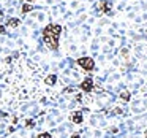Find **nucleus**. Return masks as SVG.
<instances>
[{
    "label": "nucleus",
    "mask_w": 147,
    "mask_h": 138,
    "mask_svg": "<svg viewBox=\"0 0 147 138\" xmlns=\"http://www.w3.org/2000/svg\"><path fill=\"white\" fill-rule=\"evenodd\" d=\"M71 138H79V135H78V133H74V135H73V137H71Z\"/></svg>",
    "instance_id": "9d476101"
},
{
    "label": "nucleus",
    "mask_w": 147,
    "mask_h": 138,
    "mask_svg": "<svg viewBox=\"0 0 147 138\" xmlns=\"http://www.w3.org/2000/svg\"><path fill=\"white\" fill-rule=\"evenodd\" d=\"M32 10H33L32 5H30V3H26V5L22 7V10H21V11H22V13H29V11H32Z\"/></svg>",
    "instance_id": "423d86ee"
},
{
    "label": "nucleus",
    "mask_w": 147,
    "mask_h": 138,
    "mask_svg": "<svg viewBox=\"0 0 147 138\" xmlns=\"http://www.w3.org/2000/svg\"><path fill=\"white\" fill-rule=\"evenodd\" d=\"M81 87H82L84 90H92V87H93V81L90 80V78H87V80H84V81H82Z\"/></svg>",
    "instance_id": "7ed1b4c3"
},
{
    "label": "nucleus",
    "mask_w": 147,
    "mask_h": 138,
    "mask_svg": "<svg viewBox=\"0 0 147 138\" xmlns=\"http://www.w3.org/2000/svg\"><path fill=\"white\" fill-rule=\"evenodd\" d=\"M19 26V19L18 18H11V19L7 21V27H11V29H14V27Z\"/></svg>",
    "instance_id": "20e7f679"
},
{
    "label": "nucleus",
    "mask_w": 147,
    "mask_h": 138,
    "mask_svg": "<svg viewBox=\"0 0 147 138\" xmlns=\"http://www.w3.org/2000/svg\"><path fill=\"white\" fill-rule=\"evenodd\" d=\"M62 35V26L60 24H49L43 29V41L49 49H57L59 48V40Z\"/></svg>",
    "instance_id": "f257e3e1"
},
{
    "label": "nucleus",
    "mask_w": 147,
    "mask_h": 138,
    "mask_svg": "<svg viewBox=\"0 0 147 138\" xmlns=\"http://www.w3.org/2000/svg\"><path fill=\"white\" fill-rule=\"evenodd\" d=\"M55 80H57V78H55L54 75H52V76H49L48 80H46V83H48V84H54V81H55Z\"/></svg>",
    "instance_id": "6e6552de"
},
{
    "label": "nucleus",
    "mask_w": 147,
    "mask_h": 138,
    "mask_svg": "<svg viewBox=\"0 0 147 138\" xmlns=\"http://www.w3.org/2000/svg\"><path fill=\"white\" fill-rule=\"evenodd\" d=\"M29 2H30V0H29Z\"/></svg>",
    "instance_id": "9b49d317"
},
{
    "label": "nucleus",
    "mask_w": 147,
    "mask_h": 138,
    "mask_svg": "<svg viewBox=\"0 0 147 138\" xmlns=\"http://www.w3.org/2000/svg\"><path fill=\"white\" fill-rule=\"evenodd\" d=\"M76 64L79 65L82 70H87V71L93 70V67H95V62H93L92 57H79L76 61Z\"/></svg>",
    "instance_id": "f03ea898"
},
{
    "label": "nucleus",
    "mask_w": 147,
    "mask_h": 138,
    "mask_svg": "<svg viewBox=\"0 0 147 138\" xmlns=\"http://www.w3.org/2000/svg\"><path fill=\"white\" fill-rule=\"evenodd\" d=\"M71 119H73V122H76V124H81V122H82V114L78 111V113H74V114L71 116Z\"/></svg>",
    "instance_id": "39448f33"
},
{
    "label": "nucleus",
    "mask_w": 147,
    "mask_h": 138,
    "mask_svg": "<svg viewBox=\"0 0 147 138\" xmlns=\"http://www.w3.org/2000/svg\"><path fill=\"white\" fill-rule=\"evenodd\" d=\"M36 138H51V135H49V133H40Z\"/></svg>",
    "instance_id": "1a4fd4ad"
},
{
    "label": "nucleus",
    "mask_w": 147,
    "mask_h": 138,
    "mask_svg": "<svg viewBox=\"0 0 147 138\" xmlns=\"http://www.w3.org/2000/svg\"><path fill=\"white\" fill-rule=\"evenodd\" d=\"M120 97H122V100H130V94H128L127 90H123V92L120 94Z\"/></svg>",
    "instance_id": "0eeeda50"
}]
</instances>
